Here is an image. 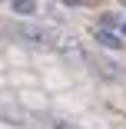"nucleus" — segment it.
I'll return each instance as SVG.
<instances>
[{"mask_svg": "<svg viewBox=\"0 0 126 129\" xmlns=\"http://www.w3.org/2000/svg\"><path fill=\"white\" fill-rule=\"evenodd\" d=\"M17 33H20V40H27V43H33V46H50V50H53V37H57V30H50V27L20 23V27H17Z\"/></svg>", "mask_w": 126, "mask_h": 129, "instance_id": "obj_1", "label": "nucleus"}, {"mask_svg": "<svg viewBox=\"0 0 126 129\" xmlns=\"http://www.w3.org/2000/svg\"><path fill=\"white\" fill-rule=\"evenodd\" d=\"M53 50H57L60 56H66V60H86L83 43L73 37V33H57V37H53Z\"/></svg>", "mask_w": 126, "mask_h": 129, "instance_id": "obj_2", "label": "nucleus"}, {"mask_svg": "<svg viewBox=\"0 0 126 129\" xmlns=\"http://www.w3.org/2000/svg\"><path fill=\"white\" fill-rule=\"evenodd\" d=\"M93 70H96L99 76H103V80H119V76H123L119 63H113V60H103V56H99V60L93 63Z\"/></svg>", "mask_w": 126, "mask_h": 129, "instance_id": "obj_3", "label": "nucleus"}, {"mask_svg": "<svg viewBox=\"0 0 126 129\" xmlns=\"http://www.w3.org/2000/svg\"><path fill=\"white\" fill-rule=\"evenodd\" d=\"M93 37H96V43H99V46H106V50H119V46H123V37L110 33L106 27H96V30H93Z\"/></svg>", "mask_w": 126, "mask_h": 129, "instance_id": "obj_4", "label": "nucleus"}, {"mask_svg": "<svg viewBox=\"0 0 126 129\" xmlns=\"http://www.w3.org/2000/svg\"><path fill=\"white\" fill-rule=\"evenodd\" d=\"M10 7H13V13H20V17H33V13H37V0H10Z\"/></svg>", "mask_w": 126, "mask_h": 129, "instance_id": "obj_5", "label": "nucleus"}, {"mask_svg": "<svg viewBox=\"0 0 126 129\" xmlns=\"http://www.w3.org/2000/svg\"><path fill=\"white\" fill-rule=\"evenodd\" d=\"M53 129H77V126H70V122H63V119H57V122H53Z\"/></svg>", "mask_w": 126, "mask_h": 129, "instance_id": "obj_6", "label": "nucleus"}, {"mask_svg": "<svg viewBox=\"0 0 126 129\" xmlns=\"http://www.w3.org/2000/svg\"><path fill=\"white\" fill-rule=\"evenodd\" d=\"M66 7H83V0H63Z\"/></svg>", "mask_w": 126, "mask_h": 129, "instance_id": "obj_7", "label": "nucleus"}, {"mask_svg": "<svg viewBox=\"0 0 126 129\" xmlns=\"http://www.w3.org/2000/svg\"><path fill=\"white\" fill-rule=\"evenodd\" d=\"M119 33H123V37H126V23H123V27H119Z\"/></svg>", "mask_w": 126, "mask_h": 129, "instance_id": "obj_8", "label": "nucleus"}, {"mask_svg": "<svg viewBox=\"0 0 126 129\" xmlns=\"http://www.w3.org/2000/svg\"><path fill=\"white\" fill-rule=\"evenodd\" d=\"M123 4H126V0H123Z\"/></svg>", "mask_w": 126, "mask_h": 129, "instance_id": "obj_9", "label": "nucleus"}]
</instances>
